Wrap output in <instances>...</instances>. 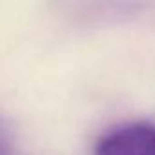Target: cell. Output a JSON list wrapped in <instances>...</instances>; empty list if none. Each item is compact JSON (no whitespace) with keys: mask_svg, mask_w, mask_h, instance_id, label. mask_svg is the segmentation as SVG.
<instances>
[{"mask_svg":"<svg viewBox=\"0 0 155 155\" xmlns=\"http://www.w3.org/2000/svg\"><path fill=\"white\" fill-rule=\"evenodd\" d=\"M93 155H155V126L128 122L101 135Z\"/></svg>","mask_w":155,"mask_h":155,"instance_id":"obj_1","label":"cell"}]
</instances>
